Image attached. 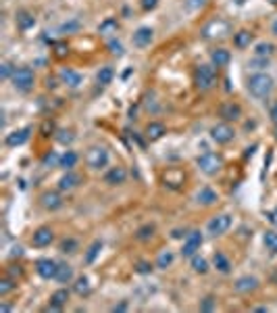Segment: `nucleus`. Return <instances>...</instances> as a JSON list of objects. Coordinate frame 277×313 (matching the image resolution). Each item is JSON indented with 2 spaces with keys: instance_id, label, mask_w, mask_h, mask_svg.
Here are the masks:
<instances>
[{
  "instance_id": "1",
  "label": "nucleus",
  "mask_w": 277,
  "mask_h": 313,
  "mask_svg": "<svg viewBox=\"0 0 277 313\" xmlns=\"http://www.w3.org/2000/svg\"><path fill=\"white\" fill-rule=\"evenodd\" d=\"M273 90V77L267 73H254L248 77V92L254 98H267Z\"/></svg>"
},
{
  "instance_id": "2",
  "label": "nucleus",
  "mask_w": 277,
  "mask_h": 313,
  "mask_svg": "<svg viewBox=\"0 0 277 313\" xmlns=\"http://www.w3.org/2000/svg\"><path fill=\"white\" fill-rule=\"evenodd\" d=\"M215 84H217V71H215L213 65H198L194 69V86H196V90L206 92V90L215 88Z\"/></svg>"
},
{
  "instance_id": "3",
  "label": "nucleus",
  "mask_w": 277,
  "mask_h": 313,
  "mask_svg": "<svg viewBox=\"0 0 277 313\" xmlns=\"http://www.w3.org/2000/svg\"><path fill=\"white\" fill-rule=\"evenodd\" d=\"M232 33V25L225 21V19H211L209 23H206L202 27V38L204 40H223V38H227Z\"/></svg>"
},
{
  "instance_id": "4",
  "label": "nucleus",
  "mask_w": 277,
  "mask_h": 313,
  "mask_svg": "<svg viewBox=\"0 0 277 313\" xmlns=\"http://www.w3.org/2000/svg\"><path fill=\"white\" fill-rule=\"evenodd\" d=\"M200 171L204 173V176H217V173L223 169V156L219 152H211V150H206L202 152L198 159H196Z\"/></svg>"
},
{
  "instance_id": "5",
  "label": "nucleus",
  "mask_w": 277,
  "mask_h": 313,
  "mask_svg": "<svg viewBox=\"0 0 277 313\" xmlns=\"http://www.w3.org/2000/svg\"><path fill=\"white\" fill-rule=\"evenodd\" d=\"M11 82H13V88L15 90L29 92L33 88V82H36V73H33L29 67H17L13 77H11Z\"/></svg>"
},
{
  "instance_id": "6",
  "label": "nucleus",
  "mask_w": 277,
  "mask_h": 313,
  "mask_svg": "<svg viewBox=\"0 0 277 313\" xmlns=\"http://www.w3.org/2000/svg\"><path fill=\"white\" fill-rule=\"evenodd\" d=\"M85 165H88L90 169H94V171L107 167L109 165V150L105 146H100V144L90 146L88 152H85Z\"/></svg>"
},
{
  "instance_id": "7",
  "label": "nucleus",
  "mask_w": 277,
  "mask_h": 313,
  "mask_svg": "<svg viewBox=\"0 0 277 313\" xmlns=\"http://www.w3.org/2000/svg\"><path fill=\"white\" fill-rule=\"evenodd\" d=\"M232 223H234V219H232V215H227V213L215 215L209 223H206V232H209V236H213V238L223 236L225 232H229Z\"/></svg>"
},
{
  "instance_id": "8",
  "label": "nucleus",
  "mask_w": 277,
  "mask_h": 313,
  "mask_svg": "<svg viewBox=\"0 0 277 313\" xmlns=\"http://www.w3.org/2000/svg\"><path fill=\"white\" fill-rule=\"evenodd\" d=\"M211 138L217 144H229L236 138V132H234V128L227 124V121H221V124H215L211 128Z\"/></svg>"
},
{
  "instance_id": "9",
  "label": "nucleus",
  "mask_w": 277,
  "mask_h": 313,
  "mask_svg": "<svg viewBox=\"0 0 277 313\" xmlns=\"http://www.w3.org/2000/svg\"><path fill=\"white\" fill-rule=\"evenodd\" d=\"M200 245H202V234L198 230H190L181 245V257H194L200 251Z\"/></svg>"
},
{
  "instance_id": "10",
  "label": "nucleus",
  "mask_w": 277,
  "mask_h": 313,
  "mask_svg": "<svg viewBox=\"0 0 277 313\" xmlns=\"http://www.w3.org/2000/svg\"><path fill=\"white\" fill-rule=\"evenodd\" d=\"M163 184H165V188H169V190H181L183 184H186V173H183V169H179V167L167 169V171L163 173Z\"/></svg>"
},
{
  "instance_id": "11",
  "label": "nucleus",
  "mask_w": 277,
  "mask_h": 313,
  "mask_svg": "<svg viewBox=\"0 0 277 313\" xmlns=\"http://www.w3.org/2000/svg\"><path fill=\"white\" fill-rule=\"evenodd\" d=\"M81 182H83V178L79 176V173H75L73 169H67L63 176L59 178L57 188L61 190V192H71V190H75V188L81 186Z\"/></svg>"
},
{
  "instance_id": "12",
  "label": "nucleus",
  "mask_w": 277,
  "mask_h": 313,
  "mask_svg": "<svg viewBox=\"0 0 277 313\" xmlns=\"http://www.w3.org/2000/svg\"><path fill=\"white\" fill-rule=\"evenodd\" d=\"M63 197H61V190H46V192L40 194V205L46 209V211H59L63 207Z\"/></svg>"
},
{
  "instance_id": "13",
  "label": "nucleus",
  "mask_w": 277,
  "mask_h": 313,
  "mask_svg": "<svg viewBox=\"0 0 277 313\" xmlns=\"http://www.w3.org/2000/svg\"><path fill=\"white\" fill-rule=\"evenodd\" d=\"M69 297H71V290L69 288H59L55 290L53 294H50V303L44 311H63L69 303Z\"/></svg>"
},
{
  "instance_id": "14",
  "label": "nucleus",
  "mask_w": 277,
  "mask_h": 313,
  "mask_svg": "<svg viewBox=\"0 0 277 313\" xmlns=\"http://www.w3.org/2000/svg\"><path fill=\"white\" fill-rule=\"evenodd\" d=\"M57 269H59V263L55 259H38L36 261V271L42 280H55Z\"/></svg>"
},
{
  "instance_id": "15",
  "label": "nucleus",
  "mask_w": 277,
  "mask_h": 313,
  "mask_svg": "<svg viewBox=\"0 0 277 313\" xmlns=\"http://www.w3.org/2000/svg\"><path fill=\"white\" fill-rule=\"evenodd\" d=\"M53 242H55V232L50 228H46V225L38 228L36 232H33V236H31V245L36 249H46V247L53 245Z\"/></svg>"
},
{
  "instance_id": "16",
  "label": "nucleus",
  "mask_w": 277,
  "mask_h": 313,
  "mask_svg": "<svg viewBox=\"0 0 277 313\" xmlns=\"http://www.w3.org/2000/svg\"><path fill=\"white\" fill-rule=\"evenodd\" d=\"M29 136H31V128H29V126H25V128H21V130H15V132L7 134V138H5V144H7L9 148H17V146L25 144V142L29 140Z\"/></svg>"
},
{
  "instance_id": "17",
  "label": "nucleus",
  "mask_w": 277,
  "mask_h": 313,
  "mask_svg": "<svg viewBox=\"0 0 277 313\" xmlns=\"http://www.w3.org/2000/svg\"><path fill=\"white\" fill-rule=\"evenodd\" d=\"M219 117L223 119V121H238V119H242V107L238 102H234V100H229V102H223L221 107H219Z\"/></svg>"
},
{
  "instance_id": "18",
  "label": "nucleus",
  "mask_w": 277,
  "mask_h": 313,
  "mask_svg": "<svg viewBox=\"0 0 277 313\" xmlns=\"http://www.w3.org/2000/svg\"><path fill=\"white\" fill-rule=\"evenodd\" d=\"M258 284L261 282H258V278H254V276H240L234 282V290L238 294H250L258 288Z\"/></svg>"
},
{
  "instance_id": "19",
  "label": "nucleus",
  "mask_w": 277,
  "mask_h": 313,
  "mask_svg": "<svg viewBox=\"0 0 277 313\" xmlns=\"http://www.w3.org/2000/svg\"><path fill=\"white\" fill-rule=\"evenodd\" d=\"M152 38H154L152 27L142 25V27H137V29L133 31V38H131V40H133V46H135V48H146V46H150Z\"/></svg>"
},
{
  "instance_id": "20",
  "label": "nucleus",
  "mask_w": 277,
  "mask_h": 313,
  "mask_svg": "<svg viewBox=\"0 0 277 313\" xmlns=\"http://www.w3.org/2000/svg\"><path fill=\"white\" fill-rule=\"evenodd\" d=\"M125 180H127V169L121 165L111 167L105 173V184H109V186H121V184H125Z\"/></svg>"
},
{
  "instance_id": "21",
  "label": "nucleus",
  "mask_w": 277,
  "mask_h": 313,
  "mask_svg": "<svg viewBox=\"0 0 277 313\" xmlns=\"http://www.w3.org/2000/svg\"><path fill=\"white\" fill-rule=\"evenodd\" d=\"M196 203L198 205H202V207H213V205H217V201H219V194L215 192V190L211 188V186H202L198 192H196Z\"/></svg>"
},
{
  "instance_id": "22",
  "label": "nucleus",
  "mask_w": 277,
  "mask_h": 313,
  "mask_svg": "<svg viewBox=\"0 0 277 313\" xmlns=\"http://www.w3.org/2000/svg\"><path fill=\"white\" fill-rule=\"evenodd\" d=\"M15 23H17V27H19V31H29L33 25H36V17H33V13L21 9L15 15Z\"/></svg>"
},
{
  "instance_id": "23",
  "label": "nucleus",
  "mask_w": 277,
  "mask_h": 313,
  "mask_svg": "<svg viewBox=\"0 0 277 313\" xmlns=\"http://www.w3.org/2000/svg\"><path fill=\"white\" fill-rule=\"evenodd\" d=\"M232 63V55H229V50H225V48H215L211 52V65L217 67V69H223V67H227Z\"/></svg>"
},
{
  "instance_id": "24",
  "label": "nucleus",
  "mask_w": 277,
  "mask_h": 313,
  "mask_svg": "<svg viewBox=\"0 0 277 313\" xmlns=\"http://www.w3.org/2000/svg\"><path fill=\"white\" fill-rule=\"evenodd\" d=\"M165 132L167 130H165V126L161 124V121H150V124L146 126V130H144V136H146V140L157 142L165 136Z\"/></svg>"
},
{
  "instance_id": "25",
  "label": "nucleus",
  "mask_w": 277,
  "mask_h": 313,
  "mask_svg": "<svg viewBox=\"0 0 277 313\" xmlns=\"http://www.w3.org/2000/svg\"><path fill=\"white\" fill-rule=\"evenodd\" d=\"M73 292L77 294V297H90L92 294V284L88 280V276H79L75 278V282H73Z\"/></svg>"
},
{
  "instance_id": "26",
  "label": "nucleus",
  "mask_w": 277,
  "mask_h": 313,
  "mask_svg": "<svg viewBox=\"0 0 277 313\" xmlns=\"http://www.w3.org/2000/svg\"><path fill=\"white\" fill-rule=\"evenodd\" d=\"M59 77H61V82H63V84H67V86H69V88H77V86L81 84V75H79L77 71H73V69H67V67H63V69H61Z\"/></svg>"
},
{
  "instance_id": "27",
  "label": "nucleus",
  "mask_w": 277,
  "mask_h": 313,
  "mask_svg": "<svg viewBox=\"0 0 277 313\" xmlns=\"http://www.w3.org/2000/svg\"><path fill=\"white\" fill-rule=\"evenodd\" d=\"M213 265H215V269L219 273H229L232 271V261H229V257L225 255V253H221V251L213 255Z\"/></svg>"
},
{
  "instance_id": "28",
  "label": "nucleus",
  "mask_w": 277,
  "mask_h": 313,
  "mask_svg": "<svg viewBox=\"0 0 277 313\" xmlns=\"http://www.w3.org/2000/svg\"><path fill=\"white\" fill-rule=\"evenodd\" d=\"M252 33L248 31V29H240L238 33H234V46L236 48H240V50H244V48H248L250 44H252Z\"/></svg>"
},
{
  "instance_id": "29",
  "label": "nucleus",
  "mask_w": 277,
  "mask_h": 313,
  "mask_svg": "<svg viewBox=\"0 0 277 313\" xmlns=\"http://www.w3.org/2000/svg\"><path fill=\"white\" fill-rule=\"evenodd\" d=\"M77 161H79V156H77L75 150H65V152L61 154V159H59V167H63L65 171H67V169H73V167L77 165Z\"/></svg>"
},
{
  "instance_id": "30",
  "label": "nucleus",
  "mask_w": 277,
  "mask_h": 313,
  "mask_svg": "<svg viewBox=\"0 0 277 313\" xmlns=\"http://www.w3.org/2000/svg\"><path fill=\"white\" fill-rule=\"evenodd\" d=\"M55 280L59 284H69L73 280V267L69 263H59V269H57V278Z\"/></svg>"
},
{
  "instance_id": "31",
  "label": "nucleus",
  "mask_w": 277,
  "mask_h": 313,
  "mask_svg": "<svg viewBox=\"0 0 277 313\" xmlns=\"http://www.w3.org/2000/svg\"><path fill=\"white\" fill-rule=\"evenodd\" d=\"M190 267H192V271H194V273L204 276L206 271H209V261H206L204 257H200V255L196 253L194 257H190Z\"/></svg>"
},
{
  "instance_id": "32",
  "label": "nucleus",
  "mask_w": 277,
  "mask_h": 313,
  "mask_svg": "<svg viewBox=\"0 0 277 313\" xmlns=\"http://www.w3.org/2000/svg\"><path fill=\"white\" fill-rule=\"evenodd\" d=\"M154 232H157V228H154L152 223H144V225H140V228L135 230V240L137 242H148L152 236H154Z\"/></svg>"
},
{
  "instance_id": "33",
  "label": "nucleus",
  "mask_w": 277,
  "mask_h": 313,
  "mask_svg": "<svg viewBox=\"0 0 277 313\" xmlns=\"http://www.w3.org/2000/svg\"><path fill=\"white\" fill-rule=\"evenodd\" d=\"M119 29V21L113 19V17H109V19H105L100 25H98V33L100 36H111V33H117Z\"/></svg>"
},
{
  "instance_id": "34",
  "label": "nucleus",
  "mask_w": 277,
  "mask_h": 313,
  "mask_svg": "<svg viewBox=\"0 0 277 313\" xmlns=\"http://www.w3.org/2000/svg\"><path fill=\"white\" fill-rule=\"evenodd\" d=\"M100 251H102V240H94L92 245L88 247V251H85V265H92L94 261H96V257L100 255Z\"/></svg>"
},
{
  "instance_id": "35",
  "label": "nucleus",
  "mask_w": 277,
  "mask_h": 313,
  "mask_svg": "<svg viewBox=\"0 0 277 313\" xmlns=\"http://www.w3.org/2000/svg\"><path fill=\"white\" fill-rule=\"evenodd\" d=\"M59 251H61L63 255H75V253L79 251V242H77L75 238H65V240H61Z\"/></svg>"
},
{
  "instance_id": "36",
  "label": "nucleus",
  "mask_w": 277,
  "mask_h": 313,
  "mask_svg": "<svg viewBox=\"0 0 277 313\" xmlns=\"http://www.w3.org/2000/svg\"><path fill=\"white\" fill-rule=\"evenodd\" d=\"M173 259H175V255H173L169 249L167 251H161L159 257H157V267L159 269H169L173 265Z\"/></svg>"
},
{
  "instance_id": "37",
  "label": "nucleus",
  "mask_w": 277,
  "mask_h": 313,
  "mask_svg": "<svg viewBox=\"0 0 277 313\" xmlns=\"http://www.w3.org/2000/svg\"><path fill=\"white\" fill-rule=\"evenodd\" d=\"M113 77H115L113 67H102L100 71L96 73V82H98L100 86H109V84L113 82Z\"/></svg>"
},
{
  "instance_id": "38",
  "label": "nucleus",
  "mask_w": 277,
  "mask_h": 313,
  "mask_svg": "<svg viewBox=\"0 0 277 313\" xmlns=\"http://www.w3.org/2000/svg\"><path fill=\"white\" fill-rule=\"evenodd\" d=\"M263 245L267 247V251L269 253H277V232H273V230H267L265 234H263Z\"/></svg>"
},
{
  "instance_id": "39",
  "label": "nucleus",
  "mask_w": 277,
  "mask_h": 313,
  "mask_svg": "<svg viewBox=\"0 0 277 313\" xmlns=\"http://www.w3.org/2000/svg\"><path fill=\"white\" fill-rule=\"evenodd\" d=\"M55 138H57V142H59V144L67 146V144H71V142L75 140V134H73V130H57Z\"/></svg>"
},
{
  "instance_id": "40",
  "label": "nucleus",
  "mask_w": 277,
  "mask_h": 313,
  "mask_svg": "<svg viewBox=\"0 0 277 313\" xmlns=\"http://www.w3.org/2000/svg\"><path fill=\"white\" fill-rule=\"evenodd\" d=\"M15 288H17V280H13V278H9L5 273V278L0 280V297H7V294H11Z\"/></svg>"
},
{
  "instance_id": "41",
  "label": "nucleus",
  "mask_w": 277,
  "mask_h": 313,
  "mask_svg": "<svg viewBox=\"0 0 277 313\" xmlns=\"http://www.w3.org/2000/svg\"><path fill=\"white\" fill-rule=\"evenodd\" d=\"M254 52H256V57H271L273 52H275V46L271 44V42H258L256 46H254Z\"/></svg>"
},
{
  "instance_id": "42",
  "label": "nucleus",
  "mask_w": 277,
  "mask_h": 313,
  "mask_svg": "<svg viewBox=\"0 0 277 313\" xmlns=\"http://www.w3.org/2000/svg\"><path fill=\"white\" fill-rule=\"evenodd\" d=\"M57 134V126H55V119H44L42 126H40V136L42 138H50Z\"/></svg>"
},
{
  "instance_id": "43",
  "label": "nucleus",
  "mask_w": 277,
  "mask_h": 313,
  "mask_svg": "<svg viewBox=\"0 0 277 313\" xmlns=\"http://www.w3.org/2000/svg\"><path fill=\"white\" fill-rule=\"evenodd\" d=\"M53 55L57 57V59H65L67 55H69V44L67 42H53Z\"/></svg>"
},
{
  "instance_id": "44",
  "label": "nucleus",
  "mask_w": 277,
  "mask_h": 313,
  "mask_svg": "<svg viewBox=\"0 0 277 313\" xmlns=\"http://www.w3.org/2000/svg\"><path fill=\"white\" fill-rule=\"evenodd\" d=\"M15 69L17 67H13L9 61H3V63H0V77H3V80H11L13 73H15Z\"/></svg>"
},
{
  "instance_id": "45",
  "label": "nucleus",
  "mask_w": 277,
  "mask_h": 313,
  "mask_svg": "<svg viewBox=\"0 0 277 313\" xmlns=\"http://www.w3.org/2000/svg\"><path fill=\"white\" fill-rule=\"evenodd\" d=\"M23 267L21 265H17V263H13V265H9L7 267V276L9 278H13V280H21V278H23Z\"/></svg>"
},
{
  "instance_id": "46",
  "label": "nucleus",
  "mask_w": 277,
  "mask_h": 313,
  "mask_svg": "<svg viewBox=\"0 0 277 313\" xmlns=\"http://www.w3.org/2000/svg\"><path fill=\"white\" fill-rule=\"evenodd\" d=\"M109 50H111V55H115V57H121V55H123V44H121L119 40H109Z\"/></svg>"
},
{
  "instance_id": "47",
  "label": "nucleus",
  "mask_w": 277,
  "mask_h": 313,
  "mask_svg": "<svg viewBox=\"0 0 277 313\" xmlns=\"http://www.w3.org/2000/svg\"><path fill=\"white\" fill-rule=\"evenodd\" d=\"M59 159H61V154H57V152H53V150H50L48 154H44V159H42V165H44V167H48V165L53 167L55 163L59 165Z\"/></svg>"
},
{
  "instance_id": "48",
  "label": "nucleus",
  "mask_w": 277,
  "mask_h": 313,
  "mask_svg": "<svg viewBox=\"0 0 277 313\" xmlns=\"http://www.w3.org/2000/svg\"><path fill=\"white\" fill-rule=\"evenodd\" d=\"M217 309V301L215 297H206L200 301V311H215Z\"/></svg>"
},
{
  "instance_id": "49",
  "label": "nucleus",
  "mask_w": 277,
  "mask_h": 313,
  "mask_svg": "<svg viewBox=\"0 0 277 313\" xmlns=\"http://www.w3.org/2000/svg\"><path fill=\"white\" fill-rule=\"evenodd\" d=\"M135 271L142 273V276H148V273H152V265L148 263V261H137V263H135Z\"/></svg>"
},
{
  "instance_id": "50",
  "label": "nucleus",
  "mask_w": 277,
  "mask_h": 313,
  "mask_svg": "<svg viewBox=\"0 0 277 313\" xmlns=\"http://www.w3.org/2000/svg\"><path fill=\"white\" fill-rule=\"evenodd\" d=\"M250 67H252V69H265V67H269V59H267V57H256V59L250 63Z\"/></svg>"
},
{
  "instance_id": "51",
  "label": "nucleus",
  "mask_w": 277,
  "mask_h": 313,
  "mask_svg": "<svg viewBox=\"0 0 277 313\" xmlns=\"http://www.w3.org/2000/svg\"><path fill=\"white\" fill-rule=\"evenodd\" d=\"M204 5V0H186L183 3V9L186 11H196V9H200Z\"/></svg>"
},
{
  "instance_id": "52",
  "label": "nucleus",
  "mask_w": 277,
  "mask_h": 313,
  "mask_svg": "<svg viewBox=\"0 0 277 313\" xmlns=\"http://www.w3.org/2000/svg\"><path fill=\"white\" fill-rule=\"evenodd\" d=\"M157 5H159V0H140L142 11H152V9H157Z\"/></svg>"
},
{
  "instance_id": "53",
  "label": "nucleus",
  "mask_w": 277,
  "mask_h": 313,
  "mask_svg": "<svg viewBox=\"0 0 277 313\" xmlns=\"http://www.w3.org/2000/svg\"><path fill=\"white\" fill-rule=\"evenodd\" d=\"M71 29H79V21H71V23H65L61 27V31H71Z\"/></svg>"
},
{
  "instance_id": "54",
  "label": "nucleus",
  "mask_w": 277,
  "mask_h": 313,
  "mask_svg": "<svg viewBox=\"0 0 277 313\" xmlns=\"http://www.w3.org/2000/svg\"><path fill=\"white\" fill-rule=\"evenodd\" d=\"M57 86H59V84H57V77H48V80H46V88H48V90H55Z\"/></svg>"
},
{
  "instance_id": "55",
  "label": "nucleus",
  "mask_w": 277,
  "mask_h": 313,
  "mask_svg": "<svg viewBox=\"0 0 277 313\" xmlns=\"http://www.w3.org/2000/svg\"><path fill=\"white\" fill-rule=\"evenodd\" d=\"M269 117H271V121H273V124H277V102H275L273 107H271V111H269Z\"/></svg>"
},
{
  "instance_id": "56",
  "label": "nucleus",
  "mask_w": 277,
  "mask_h": 313,
  "mask_svg": "<svg viewBox=\"0 0 277 313\" xmlns=\"http://www.w3.org/2000/svg\"><path fill=\"white\" fill-rule=\"evenodd\" d=\"M125 309H127V303L123 301V303H119V305L113 307V313H121V311H125Z\"/></svg>"
},
{
  "instance_id": "57",
  "label": "nucleus",
  "mask_w": 277,
  "mask_h": 313,
  "mask_svg": "<svg viewBox=\"0 0 277 313\" xmlns=\"http://www.w3.org/2000/svg\"><path fill=\"white\" fill-rule=\"evenodd\" d=\"M21 255H23V249H21V247H13L11 257H21Z\"/></svg>"
},
{
  "instance_id": "58",
  "label": "nucleus",
  "mask_w": 277,
  "mask_h": 313,
  "mask_svg": "<svg viewBox=\"0 0 277 313\" xmlns=\"http://www.w3.org/2000/svg\"><path fill=\"white\" fill-rule=\"evenodd\" d=\"M271 282L277 286V267H275V269H273V273H271Z\"/></svg>"
},
{
  "instance_id": "59",
  "label": "nucleus",
  "mask_w": 277,
  "mask_h": 313,
  "mask_svg": "<svg viewBox=\"0 0 277 313\" xmlns=\"http://www.w3.org/2000/svg\"><path fill=\"white\" fill-rule=\"evenodd\" d=\"M11 309H13L11 305H0V311H11Z\"/></svg>"
},
{
  "instance_id": "60",
  "label": "nucleus",
  "mask_w": 277,
  "mask_h": 313,
  "mask_svg": "<svg viewBox=\"0 0 277 313\" xmlns=\"http://www.w3.org/2000/svg\"><path fill=\"white\" fill-rule=\"evenodd\" d=\"M254 148H256V146H252V148H246V156H252V152H254Z\"/></svg>"
},
{
  "instance_id": "61",
  "label": "nucleus",
  "mask_w": 277,
  "mask_h": 313,
  "mask_svg": "<svg viewBox=\"0 0 277 313\" xmlns=\"http://www.w3.org/2000/svg\"><path fill=\"white\" fill-rule=\"evenodd\" d=\"M273 33H275V36H277V21L273 23Z\"/></svg>"
},
{
  "instance_id": "62",
  "label": "nucleus",
  "mask_w": 277,
  "mask_h": 313,
  "mask_svg": "<svg viewBox=\"0 0 277 313\" xmlns=\"http://www.w3.org/2000/svg\"><path fill=\"white\" fill-rule=\"evenodd\" d=\"M273 134H275V140H277V124H275V130H273Z\"/></svg>"
},
{
  "instance_id": "63",
  "label": "nucleus",
  "mask_w": 277,
  "mask_h": 313,
  "mask_svg": "<svg viewBox=\"0 0 277 313\" xmlns=\"http://www.w3.org/2000/svg\"><path fill=\"white\" fill-rule=\"evenodd\" d=\"M269 3H271L273 7H277V0H269Z\"/></svg>"
}]
</instances>
